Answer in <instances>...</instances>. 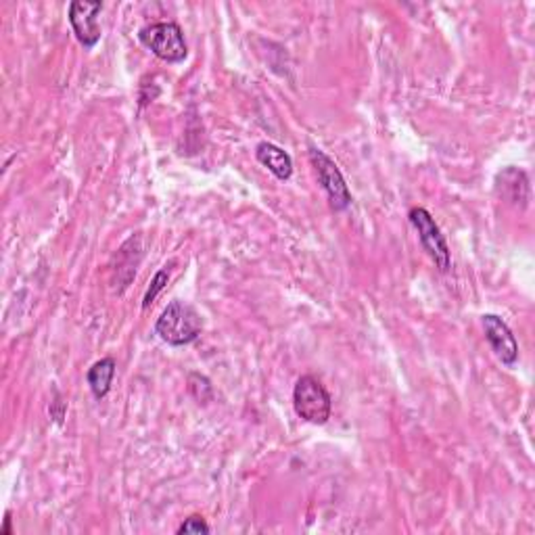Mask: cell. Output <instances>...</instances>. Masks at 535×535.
I'll return each mask as SVG.
<instances>
[{
  "instance_id": "6da1fadb",
  "label": "cell",
  "mask_w": 535,
  "mask_h": 535,
  "mask_svg": "<svg viewBox=\"0 0 535 535\" xmlns=\"http://www.w3.org/2000/svg\"><path fill=\"white\" fill-rule=\"evenodd\" d=\"M203 320L199 312L193 306L185 304V301H172L161 316L157 318L155 330L167 345L174 348H182L197 341V337L201 335Z\"/></svg>"
},
{
  "instance_id": "7a4b0ae2",
  "label": "cell",
  "mask_w": 535,
  "mask_h": 535,
  "mask_svg": "<svg viewBox=\"0 0 535 535\" xmlns=\"http://www.w3.org/2000/svg\"><path fill=\"white\" fill-rule=\"evenodd\" d=\"M138 40L149 48L155 57L166 63H182L188 55L182 27L174 21H157V24L145 25L138 32Z\"/></svg>"
},
{
  "instance_id": "3957f363",
  "label": "cell",
  "mask_w": 535,
  "mask_h": 535,
  "mask_svg": "<svg viewBox=\"0 0 535 535\" xmlns=\"http://www.w3.org/2000/svg\"><path fill=\"white\" fill-rule=\"evenodd\" d=\"M293 408L301 420L312 422V425H327L330 410H333V399L320 379L306 375L295 383Z\"/></svg>"
},
{
  "instance_id": "277c9868",
  "label": "cell",
  "mask_w": 535,
  "mask_h": 535,
  "mask_svg": "<svg viewBox=\"0 0 535 535\" xmlns=\"http://www.w3.org/2000/svg\"><path fill=\"white\" fill-rule=\"evenodd\" d=\"M309 161H312L316 176H318V182L325 188L330 207L335 211L348 209L351 206V193L335 161L320 149H309Z\"/></svg>"
},
{
  "instance_id": "5b68a950",
  "label": "cell",
  "mask_w": 535,
  "mask_h": 535,
  "mask_svg": "<svg viewBox=\"0 0 535 535\" xmlns=\"http://www.w3.org/2000/svg\"><path fill=\"white\" fill-rule=\"evenodd\" d=\"M408 217H410L412 227L417 228L420 245L429 253V257L433 259L435 266H438L441 272H448L449 266H452V257H449L446 237L441 235L435 217L429 214L425 207H412Z\"/></svg>"
},
{
  "instance_id": "8992f818",
  "label": "cell",
  "mask_w": 535,
  "mask_h": 535,
  "mask_svg": "<svg viewBox=\"0 0 535 535\" xmlns=\"http://www.w3.org/2000/svg\"><path fill=\"white\" fill-rule=\"evenodd\" d=\"M103 11V3H86V0H74L69 5V24L76 34L77 42L84 48H95L101 40V25L98 15Z\"/></svg>"
},
{
  "instance_id": "52a82bcc",
  "label": "cell",
  "mask_w": 535,
  "mask_h": 535,
  "mask_svg": "<svg viewBox=\"0 0 535 535\" xmlns=\"http://www.w3.org/2000/svg\"><path fill=\"white\" fill-rule=\"evenodd\" d=\"M481 322L485 330V339L491 345L496 358L504 366L512 368V366L519 362V343L515 339V335H512V330L496 314H483Z\"/></svg>"
},
{
  "instance_id": "ba28073f",
  "label": "cell",
  "mask_w": 535,
  "mask_h": 535,
  "mask_svg": "<svg viewBox=\"0 0 535 535\" xmlns=\"http://www.w3.org/2000/svg\"><path fill=\"white\" fill-rule=\"evenodd\" d=\"M496 191L506 203L525 207L530 201V180L527 174L519 167H506L504 172L498 174Z\"/></svg>"
},
{
  "instance_id": "9c48e42d",
  "label": "cell",
  "mask_w": 535,
  "mask_h": 535,
  "mask_svg": "<svg viewBox=\"0 0 535 535\" xmlns=\"http://www.w3.org/2000/svg\"><path fill=\"white\" fill-rule=\"evenodd\" d=\"M256 157L262 166H266L278 180H288L293 174V159L285 149L272 143H259L256 149Z\"/></svg>"
},
{
  "instance_id": "30bf717a",
  "label": "cell",
  "mask_w": 535,
  "mask_h": 535,
  "mask_svg": "<svg viewBox=\"0 0 535 535\" xmlns=\"http://www.w3.org/2000/svg\"><path fill=\"white\" fill-rule=\"evenodd\" d=\"M116 368L117 366L114 358H103V360H98L90 366L86 381L96 399H103L109 393L111 383H114V377H116Z\"/></svg>"
},
{
  "instance_id": "8fae6325",
  "label": "cell",
  "mask_w": 535,
  "mask_h": 535,
  "mask_svg": "<svg viewBox=\"0 0 535 535\" xmlns=\"http://www.w3.org/2000/svg\"><path fill=\"white\" fill-rule=\"evenodd\" d=\"M188 391L193 393L195 399L199 401V404H207L211 396H214V389H211L209 379L199 375V372H193V375L188 377Z\"/></svg>"
},
{
  "instance_id": "7c38bea8",
  "label": "cell",
  "mask_w": 535,
  "mask_h": 535,
  "mask_svg": "<svg viewBox=\"0 0 535 535\" xmlns=\"http://www.w3.org/2000/svg\"><path fill=\"white\" fill-rule=\"evenodd\" d=\"M130 247L132 245H130V238H128V241H126L117 251V278L122 277L124 272H128V280L136 277V266L140 262V257L134 259V256L130 253Z\"/></svg>"
},
{
  "instance_id": "4fadbf2b",
  "label": "cell",
  "mask_w": 535,
  "mask_h": 535,
  "mask_svg": "<svg viewBox=\"0 0 535 535\" xmlns=\"http://www.w3.org/2000/svg\"><path fill=\"white\" fill-rule=\"evenodd\" d=\"M167 280H170V270H167V266H166V268H161V270L157 274H155L153 280H151V287L146 288L145 299H143V309H149L151 308L155 298H157V295L166 288Z\"/></svg>"
},
{
  "instance_id": "5bb4252c",
  "label": "cell",
  "mask_w": 535,
  "mask_h": 535,
  "mask_svg": "<svg viewBox=\"0 0 535 535\" xmlns=\"http://www.w3.org/2000/svg\"><path fill=\"white\" fill-rule=\"evenodd\" d=\"M211 527L206 523V519L199 515L188 517L185 523L178 527V535H201V533H209Z\"/></svg>"
},
{
  "instance_id": "9a60e30c",
  "label": "cell",
  "mask_w": 535,
  "mask_h": 535,
  "mask_svg": "<svg viewBox=\"0 0 535 535\" xmlns=\"http://www.w3.org/2000/svg\"><path fill=\"white\" fill-rule=\"evenodd\" d=\"M13 531H11V512H6V517H5V527L3 530H0V535H11Z\"/></svg>"
}]
</instances>
